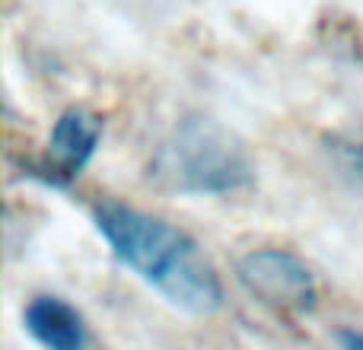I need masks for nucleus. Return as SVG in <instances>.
<instances>
[{
	"label": "nucleus",
	"mask_w": 363,
	"mask_h": 350,
	"mask_svg": "<svg viewBox=\"0 0 363 350\" xmlns=\"http://www.w3.org/2000/svg\"><path fill=\"white\" fill-rule=\"evenodd\" d=\"M93 223L112 255L169 306L188 315H213L223 309L226 293L217 268L185 230L121 201L96 204Z\"/></svg>",
	"instance_id": "f257e3e1"
},
{
	"label": "nucleus",
	"mask_w": 363,
	"mask_h": 350,
	"mask_svg": "<svg viewBox=\"0 0 363 350\" xmlns=\"http://www.w3.org/2000/svg\"><path fill=\"white\" fill-rule=\"evenodd\" d=\"M150 179L191 198H220L255 181V163L236 134L211 118H185L153 147Z\"/></svg>",
	"instance_id": "f03ea898"
},
{
	"label": "nucleus",
	"mask_w": 363,
	"mask_h": 350,
	"mask_svg": "<svg viewBox=\"0 0 363 350\" xmlns=\"http://www.w3.org/2000/svg\"><path fill=\"white\" fill-rule=\"evenodd\" d=\"M245 293L277 315H306L319 303L313 271L287 249H252L236 261Z\"/></svg>",
	"instance_id": "7ed1b4c3"
},
{
	"label": "nucleus",
	"mask_w": 363,
	"mask_h": 350,
	"mask_svg": "<svg viewBox=\"0 0 363 350\" xmlns=\"http://www.w3.org/2000/svg\"><path fill=\"white\" fill-rule=\"evenodd\" d=\"M102 134H106V121L96 112L77 106L67 108V112L57 115L45 153L38 159L23 163V172L48 188L67 191L83 175V169L93 163L96 150L102 144Z\"/></svg>",
	"instance_id": "20e7f679"
},
{
	"label": "nucleus",
	"mask_w": 363,
	"mask_h": 350,
	"mask_svg": "<svg viewBox=\"0 0 363 350\" xmlns=\"http://www.w3.org/2000/svg\"><path fill=\"white\" fill-rule=\"evenodd\" d=\"M23 325L35 344L48 350H83L93 341L86 319L77 312V306L55 293L32 296L23 312Z\"/></svg>",
	"instance_id": "39448f33"
},
{
	"label": "nucleus",
	"mask_w": 363,
	"mask_h": 350,
	"mask_svg": "<svg viewBox=\"0 0 363 350\" xmlns=\"http://www.w3.org/2000/svg\"><path fill=\"white\" fill-rule=\"evenodd\" d=\"M338 344L347 350H363V332H351V328H341L338 332Z\"/></svg>",
	"instance_id": "423d86ee"
},
{
	"label": "nucleus",
	"mask_w": 363,
	"mask_h": 350,
	"mask_svg": "<svg viewBox=\"0 0 363 350\" xmlns=\"http://www.w3.org/2000/svg\"><path fill=\"white\" fill-rule=\"evenodd\" d=\"M354 166H357V172L363 175V140L357 144V150H354Z\"/></svg>",
	"instance_id": "0eeeda50"
}]
</instances>
